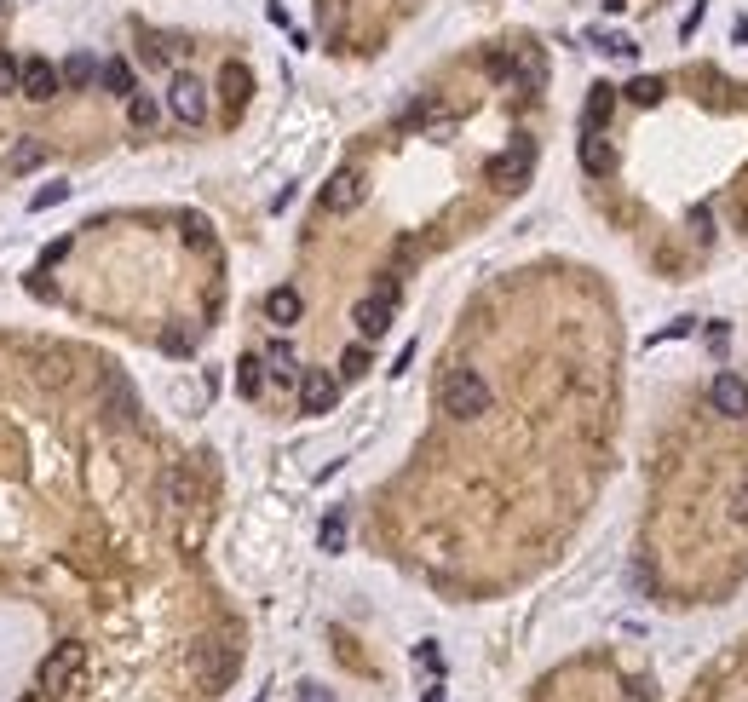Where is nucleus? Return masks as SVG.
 <instances>
[{
    "instance_id": "obj_26",
    "label": "nucleus",
    "mask_w": 748,
    "mask_h": 702,
    "mask_svg": "<svg viewBox=\"0 0 748 702\" xmlns=\"http://www.w3.org/2000/svg\"><path fill=\"white\" fill-rule=\"evenodd\" d=\"M12 93H18V58L0 52V98H12Z\"/></svg>"
},
{
    "instance_id": "obj_36",
    "label": "nucleus",
    "mask_w": 748,
    "mask_h": 702,
    "mask_svg": "<svg viewBox=\"0 0 748 702\" xmlns=\"http://www.w3.org/2000/svg\"><path fill=\"white\" fill-rule=\"evenodd\" d=\"M0 12H6V0H0Z\"/></svg>"
},
{
    "instance_id": "obj_20",
    "label": "nucleus",
    "mask_w": 748,
    "mask_h": 702,
    "mask_svg": "<svg viewBox=\"0 0 748 702\" xmlns=\"http://www.w3.org/2000/svg\"><path fill=\"white\" fill-rule=\"evenodd\" d=\"M662 93H668V87H662L656 75H639V81H628V98L639 104V110H651V104H662Z\"/></svg>"
},
{
    "instance_id": "obj_34",
    "label": "nucleus",
    "mask_w": 748,
    "mask_h": 702,
    "mask_svg": "<svg viewBox=\"0 0 748 702\" xmlns=\"http://www.w3.org/2000/svg\"><path fill=\"white\" fill-rule=\"evenodd\" d=\"M18 702H47V697H41V691H29V697H18Z\"/></svg>"
},
{
    "instance_id": "obj_11",
    "label": "nucleus",
    "mask_w": 748,
    "mask_h": 702,
    "mask_svg": "<svg viewBox=\"0 0 748 702\" xmlns=\"http://www.w3.org/2000/svg\"><path fill=\"white\" fill-rule=\"evenodd\" d=\"M576 156H582V173H593V179H610V173H616V150H610L605 133H587V127H582Z\"/></svg>"
},
{
    "instance_id": "obj_8",
    "label": "nucleus",
    "mask_w": 748,
    "mask_h": 702,
    "mask_svg": "<svg viewBox=\"0 0 748 702\" xmlns=\"http://www.w3.org/2000/svg\"><path fill=\"white\" fill-rule=\"evenodd\" d=\"M340 403V375L328 369H300V409L305 415H328Z\"/></svg>"
},
{
    "instance_id": "obj_19",
    "label": "nucleus",
    "mask_w": 748,
    "mask_h": 702,
    "mask_svg": "<svg viewBox=\"0 0 748 702\" xmlns=\"http://www.w3.org/2000/svg\"><path fill=\"white\" fill-rule=\"evenodd\" d=\"M127 121H133V127H156V121H162V104L150 93H133L127 98Z\"/></svg>"
},
{
    "instance_id": "obj_10",
    "label": "nucleus",
    "mask_w": 748,
    "mask_h": 702,
    "mask_svg": "<svg viewBox=\"0 0 748 702\" xmlns=\"http://www.w3.org/2000/svg\"><path fill=\"white\" fill-rule=\"evenodd\" d=\"M363 196H369V179H363L357 167H340V173L323 185V208H328V213H351Z\"/></svg>"
},
{
    "instance_id": "obj_5",
    "label": "nucleus",
    "mask_w": 748,
    "mask_h": 702,
    "mask_svg": "<svg viewBox=\"0 0 748 702\" xmlns=\"http://www.w3.org/2000/svg\"><path fill=\"white\" fill-rule=\"evenodd\" d=\"M18 93H24L29 104H52V98L64 93L58 64H47V58H24V64H18Z\"/></svg>"
},
{
    "instance_id": "obj_23",
    "label": "nucleus",
    "mask_w": 748,
    "mask_h": 702,
    "mask_svg": "<svg viewBox=\"0 0 748 702\" xmlns=\"http://www.w3.org/2000/svg\"><path fill=\"white\" fill-rule=\"evenodd\" d=\"M363 369H369V351H363V346H346V357H340V380H357Z\"/></svg>"
},
{
    "instance_id": "obj_14",
    "label": "nucleus",
    "mask_w": 748,
    "mask_h": 702,
    "mask_svg": "<svg viewBox=\"0 0 748 702\" xmlns=\"http://www.w3.org/2000/svg\"><path fill=\"white\" fill-rule=\"evenodd\" d=\"M265 375L282 380V386H300V357H294L288 340H271V346H265Z\"/></svg>"
},
{
    "instance_id": "obj_17",
    "label": "nucleus",
    "mask_w": 748,
    "mask_h": 702,
    "mask_svg": "<svg viewBox=\"0 0 748 702\" xmlns=\"http://www.w3.org/2000/svg\"><path fill=\"white\" fill-rule=\"evenodd\" d=\"M259 386H265V357H242V363H236V392H242V398H259Z\"/></svg>"
},
{
    "instance_id": "obj_32",
    "label": "nucleus",
    "mask_w": 748,
    "mask_h": 702,
    "mask_svg": "<svg viewBox=\"0 0 748 702\" xmlns=\"http://www.w3.org/2000/svg\"><path fill=\"white\" fill-rule=\"evenodd\" d=\"M300 702H328V691L323 685H300Z\"/></svg>"
},
{
    "instance_id": "obj_25",
    "label": "nucleus",
    "mask_w": 748,
    "mask_h": 702,
    "mask_svg": "<svg viewBox=\"0 0 748 702\" xmlns=\"http://www.w3.org/2000/svg\"><path fill=\"white\" fill-rule=\"evenodd\" d=\"M64 196H70V185H47V190H35V202H29V208H35V213H47V208H58Z\"/></svg>"
},
{
    "instance_id": "obj_31",
    "label": "nucleus",
    "mask_w": 748,
    "mask_h": 702,
    "mask_svg": "<svg viewBox=\"0 0 748 702\" xmlns=\"http://www.w3.org/2000/svg\"><path fill=\"white\" fill-rule=\"evenodd\" d=\"M737 518L748 524V472H743V484H737Z\"/></svg>"
},
{
    "instance_id": "obj_16",
    "label": "nucleus",
    "mask_w": 748,
    "mask_h": 702,
    "mask_svg": "<svg viewBox=\"0 0 748 702\" xmlns=\"http://www.w3.org/2000/svg\"><path fill=\"white\" fill-rule=\"evenodd\" d=\"M219 93H225V104H231V110H242V104H248V93H254V75L242 70V64H225V70H219Z\"/></svg>"
},
{
    "instance_id": "obj_33",
    "label": "nucleus",
    "mask_w": 748,
    "mask_h": 702,
    "mask_svg": "<svg viewBox=\"0 0 748 702\" xmlns=\"http://www.w3.org/2000/svg\"><path fill=\"white\" fill-rule=\"evenodd\" d=\"M628 702H656V697H651V685H628Z\"/></svg>"
},
{
    "instance_id": "obj_30",
    "label": "nucleus",
    "mask_w": 748,
    "mask_h": 702,
    "mask_svg": "<svg viewBox=\"0 0 748 702\" xmlns=\"http://www.w3.org/2000/svg\"><path fill=\"white\" fill-rule=\"evenodd\" d=\"M58 259H70V236H58V242H47V254H41V271H47V265H58Z\"/></svg>"
},
{
    "instance_id": "obj_7",
    "label": "nucleus",
    "mask_w": 748,
    "mask_h": 702,
    "mask_svg": "<svg viewBox=\"0 0 748 702\" xmlns=\"http://www.w3.org/2000/svg\"><path fill=\"white\" fill-rule=\"evenodd\" d=\"M708 403H714V415H725V421H748V386H743V375L720 369V375L708 380Z\"/></svg>"
},
{
    "instance_id": "obj_6",
    "label": "nucleus",
    "mask_w": 748,
    "mask_h": 702,
    "mask_svg": "<svg viewBox=\"0 0 748 702\" xmlns=\"http://www.w3.org/2000/svg\"><path fill=\"white\" fill-rule=\"evenodd\" d=\"M530 167H536V150H530V139H518L513 150H501V156H490V185H501V190H518L524 179H530Z\"/></svg>"
},
{
    "instance_id": "obj_27",
    "label": "nucleus",
    "mask_w": 748,
    "mask_h": 702,
    "mask_svg": "<svg viewBox=\"0 0 748 702\" xmlns=\"http://www.w3.org/2000/svg\"><path fill=\"white\" fill-rule=\"evenodd\" d=\"M599 52H610V58H633L639 47H633L628 35H599Z\"/></svg>"
},
{
    "instance_id": "obj_4",
    "label": "nucleus",
    "mask_w": 748,
    "mask_h": 702,
    "mask_svg": "<svg viewBox=\"0 0 748 702\" xmlns=\"http://www.w3.org/2000/svg\"><path fill=\"white\" fill-rule=\"evenodd\" d=\"M167 110H173V121H185V127H202V121H208V87H202L196 75H173Z\"/></svg>"
},
{
    "instance_id": "obj_21",
    "label": "nucleus",
    "mask_w": 748,
    "mask_h": 702,
    "mask_svg": "<svg viewBox=\"0 0 748 702\" xmlns=\"http://www.w3.org/2000/svg\"><path fill=\"white\" fill-rule=\"evenodd\" d=\"M162 495H167V507H190V478H185V472H167Z\"/></svg>"
},
{
    "instance_id": "obj_35",
    "label": "nucleus",
    "mask_w": 748,
    "mask_h": 702,
    "mask_svg": "<svg viewBox=\"0 0 748 702\" xmlns=\"http://www.w3.org/2000/svg\"><path fill=\"white\" fill-rule=\"evenodd\" d=\"M426 702H444V691H426Z\"/></svg>"
},
{
    "instance_id": "obj_9",
    "label": "nucleus",
    "mask_w": 748,
    "mask_h": 702,
    "mask_svg": "<svg viewBox=\"0 0 748 702\" xmlns=\"http://www.w3.org/2000/svg\"><path fill=\"white\" fill-rule=\"evenodd\" d=\"M196 674H202L208 691H225V685L236 679V651H231V645H219V639H208V645L196 651Z\"/></svg>"
},
{
    "instance_id": "obj_2",
    "label": "nucleus",
    "mask_w": 748,
    "mask_h": 702,
    "mask_svg": "<svg viewBox=\"0 0 748 702\" xmlns=\"http://www.w3.org/2000/svg\"><path fill=\"white\" fill-rule=\"evenodd\" d=\"M81 679H87V651L81 645H58L41 662V697H75Z\"/></svg>"
},
{
    "instance_id": "obj_28",
    "label": "nucleus",
    "mask_w": 748,
    "mask_h": 702,
    "mask_svg": "<svg viewBox=\"0 0 748 702\" xmlns=\"http://www.w3.org/2000/svg\"><path fill=\"white\" fill-rule=\"evenodd\" d=\"M484 70H490L495 81H507V75H518V64L507 58V52H490V58H484Z\"/></svg>"
},
{
    "instance_id": "obj_13",
    "label": "nucleus",
    "mask_w": 748,
    "mask_h": 702,
    "mask_svg": "<svg viewBox=\"0 0 748 702\" xmlns=\"http://www.w3.org/2000/svg\"><path fill=\"white\" fill-rule=\"evenodd\" d=\"M98 87H104L110 98H133L139 93V75H133L127 58H110V64H98Z\"/></svg>"
},
{
    "instance_id": "obj_24",
    "label": "nucleus",
    "mask_w": 748,
    "mask_h": 702,
    "mask_svg": "<svg viewBox=\"0 0 748 702\" xmlns=\"http://www.w3.org/2000/svg\"><path fill=\"white\" fill-rule=\"evenodd\" d=\"M47 162V150H41V144H24V150H12V167H18V173H29V167H41Z\"/></svg>"
},
{
    "instance_id": "obj_29",
    "label": "nucleus",
    "mask_w": 748,
    "mask_h": 702,
    "mask_svg": "<svg viewBox=\"0 0 748 702\" xmlns=\"http://www.w3.org/2000/svg\"><path fill=\"white\" fill-rule=\"evenodd\" d=\"M185 242H190V248H213V236H208L202 219H185Z\"/></svg>"
},
{
    "instance_id": "obj_1",
    "label": "nucleus",
    "mask_w": 748,
    "mask_h": 702,
    "mask_svg": "<svg viewBox=\"0 0 748 702\" xmlns=\"http://www.w3.org/2000/svg\"><path fill=\"white\" fill-rule=\"evenodd\" d=\"M438 403H444L449 421H478V415H490V380L478 375V369H449L444 386H438Z\"/></svg>"
},
{
    "instance_id": "obj_22",
    "label": "nucleus",
    "mask_w": 748,
    "mask_h": 702,
    "mask_svg": "<svg viewBox=\"0 0 748 702\" xmlns=\"http://www.w3.org/2000/svg\"><path fill=\"white\" fill-rule=\"evenodd\" d=\"M317 541H323V553H340V547H346V518L328 513L323 518V536H317Z\"/></svg>"
},
{
    "instance_id": "obj_18",
    "label": "nucleus",
    "mask_w": 748,
    "mask_h": 702,
    "mask_svg": "<svg viewBox=\"0 0 748 702\" xmlns=\"http://www.w3.org/2000/svg\"><path fill=\"white\" fill-rule=\"evenodd\" d=\"M58 75H64V87H93V81H98V64L87 58V52H75V58H70Z\"/></svg>"
},
{
    "instance_id": "obj_12",
    "label": "nucleus",
    "mask_w": 748,
    "mask_h": 702,
    "mask_svg": "<svg viewBox=\"0 0 748 702\" xmlns=\"http://www.w3.org/2000/svg\"><path fill=\"white\" fill-rule=\"evenodd\" d=\"M305 317V300H300V288H271L265 294V323H277V328H294Z\"/></svg>"
},
{
    "instance_id": "obj_15",
    "label": "nucleus",
    "mask_w": 748,
    "mask_h": 702,
    "mask_svg": "<svg viewBox=\"0 0 748 702\" xmlns=\"http://www.w3.org/2000/svg\"><path fill=\"white\" fill-rule=\"evenodd\" d=\"M610 110H616V87H587V110H582V127L587 133H605V121H610Z\"/></svg>"
},
{
    "instance_id": "obj_3",
    "label": "nucleus",
    "mask_w": 748,
    "mask_h": 702,
    "mask_svg": "<svg viewBox=\"0 0 748 702\" xmlns=\"http://www.w3.org/2000/svg\"><path fill=\"white\" fill-rule=\"evenodd\" d=\"M392 305H398V288H392V282H380L374 294H363V300L351 305V323H357V340H363V346L392 328Z\"/></svg>"
}]
</instances>
